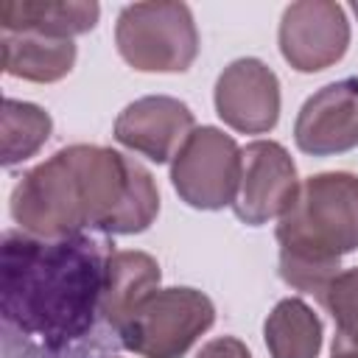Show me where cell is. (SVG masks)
Wrapping results in <instances>:
<instances>
[{"label": "cell", "instance_id": "obj_8", "mask_svg": "<svg viewBox=\"0 0 358 358\" xmlns=\"http://www.w3.org/2000/svg\"><path fill=\"white\" fill-rule=\"evenodd\" d=\"M282 59L296 73H319L344 59L350 48V20L333 0L291 3L277 28Z\"/></svg>", "mask_w": 358, "mask_h": 358}, {"label": "cell", "instance_id": "obj_4", "mask_svg": "<svg viewBox=\"0 0 358 358\" xmlns=\"http://www.w3.org/2000/svg\"><path fill=\"white\" fill-rule=\"evenodd\" d=\"M215 324L213 299L190 285L157 288L120 322V347L140 358H185Z\"/></svg>", "mask_w": 358, "mask_h": 358}, {"label": "cell", "instance_id": "obj_9", "mask_svg": "<svg viewBox=\"0 0 358 358\" xmlns=\"http://www.w3.org/2000/svg\"><path fill=\"white\" fill-rule=\"evenodd\" d=\"M213 103L215 115L229 129L241 134H266L280 120V78L255 56L235 59L215 78Z\"/></svg>", "mask_w": 358, "mask_h": 358}, {"label": "cell", "instance_id": "obj_19", "mask_svg": "<svg viewBox=\"0 0 358 358\" xmlns=\"http://www.w3.org/2000/svg\"><path fill=\"white\" fill-rule=\"evenodd\" d=\"M330 358H358L355 352H330Z\"/></svg>", "mask_w": 358, "mask_h": 358}, {"label": "cell", "instance_id": "obj_2", "mask_svg": "<svg viewBox=\"0 0 358 358\" xmlns=\"http://www.w3.org/2000/svg\"><path fill=\"white\" fill-rule=\"evenodd\" d=\"M8 210L17 229L39 238L137 235L157 221L159 190L134 157L76 143L25 171L11 190Z\"/></svg>", "mask_w": 358, "mask_h": 358}, {"label": "cell", "instance_id": "obj_16", "mask_svg": "<svg viewBox=\"0 0 358 358\" xmlns=\"http://www.w3.org/2000/svg\"><path fill=\"white\" fill-rule=\"evenodd\" d=\"M0 134H3L0 162L6 168H14V165L31 159L50 140L53 117L31 101L6 98L3 115H0Z\"/></svg>", "mask_w": 358, "mask_h": 358}, {"label": "cell", "instance_id": "obj_10", "mask_svg": "<svg viewBox=\"0 0 358 358\" xmlns=\"http://www.w3.org/2000/svg\"><path fill=\"white\" fill-rule=\"evenodd\" d=\"M294 143L310 157H336L358 148V76L324 84L299 106Z\"/></svg>", "mask_w": 358, "mask_h": 358}, {"label": "cell", "instance_id": "obj_13", "mask_svg": "<svg viewBox=\"0 0 358 358\" xmlns=\"http://www.w3.org/2000/svg\"><path fill=\"white\" fill-rule=\"evenodd\" d=\"M3 73L11 78L34 81V84H53L62 81L76 64V45L73 39H53L31 31H3Z\"/></svg>", "mask_w": 358, "mask_h": 358}, {"label": "cell", "instance_id": "obj_7", "mask_svg": "<svg viewBox=\"0 0 358 358\" xmlns=\"http://www.w3.org/2000/svg\"><path fill=\"white\" fill-rule=\"evenodd\" d=\"M299 185L296 165L285 145L277 140H252L241 148V185L232 213L249 227H263L288 213Z\"/></svg>", "mask_w": 358, "mask_h": 358}, {"label": "cell", "instance_id": "obj_6", "mask_svg": "<svg viewBox=\"0 0 358 358\" xmlns=\"http://www.w3.org/2000/svg\"><path fill=\"white\" fill-rule=\"evenodd\" d=\"M171 185L193 210L232 207L241 185V148L218 126H196L171 159Z\"/></svg>", "mask_w": 358, "mask_h": 358}, {"label": "cell", "instance_id": "obj_1", "mask_svg": "<svg viewBox=\"0 0 358 358\" xmlns=\"http://www.w3.org/2000/svg\"><path fill=\"white\" fill-rule=\"evenodd\" d=\"M115 243L101 232L39 238L6 229L0 257L3 358H117L103 319Z\"/></svg>", "mask_w": 358, "mask_h": 358}, {"label": "cell", "instance_id": "obj_18", "mask_svg": "<svg viewBox=\"0 0 358 358\" xmlns=\"http://www.w3.org/2000/svg\"><path fill=\"white\" fill-rule=\"evenodd\" d=\"M196 358H252V352H249V347L241 338H235V336H218V338L207 341L199 350Z\"/></svg>", "mask_w": 358, "mask_h": 358}, {"label": "cell", "instance_id": "obj_17", "mask_svg": "<svg viewBox=\"0 0 358 358\" xmlns=\"http://www.w3.org/2000/svg\"><path fill=\"white\" fill-rule=\"evenodd\" d=\"M322 308L330 313L336 336L330 352H355L358 355V266L344 268L319 296Z\"/></svg>", "mask_w": 358, "mask_h": 358}, {"label": "cell", "instance_id": "obj_14", "mask_svg": "<svg viewBox=\"0 0 358 358\" xmlns=\"http://www.w3.org/2000/svg\"><path fill=\"white\" fill-rule=\"evenodd\" d=\"M162 271L159 263L140 249H115L106 271V294H103V319L117 333L120 322L134 310L140 299L159 288Z\"/></svg>", "mask_w": 358, "mask_h": 358}, {"label": "cell", "instance_id": "obj_12", "mask_svg": "<svg viewBox=\"0 0 358 358\" xmlns=\"http://www.w3.org/2000/svg\"><path fill=\"white\" fill-rule=\"evenodd\" d=\"M101 6L92 0H6L0 6L3 31H31L53 39H73L98 25Z\"/></svg>", "mask_w": 358, "mask_h": 358}, {"label": "cell", "instance_id": "obj_5", "mask_svg": "<svg viewBox=\"0 0 358 358\" xmlns=\"http://www.w3.org/2000/svg\"><path fill=\"white\" fill-rule=\"evenodd\" d=\"M120 59L140 73H185L199 56V28L185 3H131L115 22Z\"/></svg>", "mask_w": 358, "mask_h": 358}, {"label": "cell", "instance_id": "obj_20", "mask_svg": "<svg viewBox=\"0 0 358 358\" xmlns=\"http://www.w3.org/2000/svg\"><path fill=\"white\" fill-rule=\"evenodd\" d=\"M350 8H352V14H355V17H358V0H355V3H352V6H350Z\"/></svg>", "mask_w": 358, "mask_h": 358}, {"label": "cell", "instance_id": "obj_3", "mask_svg": "<svg viewBox=\"0 0 358 358\" xmlns=\"http://www.w3.org/2000/svg\"><path fill=\"white\" fill-rule=\"evenodd\" d=\"M274 238L280 277L319 299L341 271V257L358 252V176L350 171L308 176Z\"/></svg>", "mask_w": 358, "mask_h": 358}, {"label": "cell", "instance_id": "obj_11", "mask_svg": "<svg viewBox=\"0 0 358 358\" xmlns=\"http://www.w3.org/2000/svg\"><path fill=\"white\" fill-rule=\"evenodd\" d=\"M193 129L196 117L185 101L173 95H145L123 106L112 134L129 151H137L159 165L179 154Z\"/></svg>", "mask_w": 358, "mask_h": 358}, {"label": "cell", "instance_id": "obj_15", "mask_svg": "<svg viewBox=\"0 0 358 358\" xmlns=\"http://www.w3.org/2000/svg\"><path fill=\"white\" fill-rule=\"evenodd\" d=\"M263 341L271 358H319L322 319L305 299L285 296L266 316Z\"/></svg>", "mask_w": 358, "mask_h": 358}]
</instances>
